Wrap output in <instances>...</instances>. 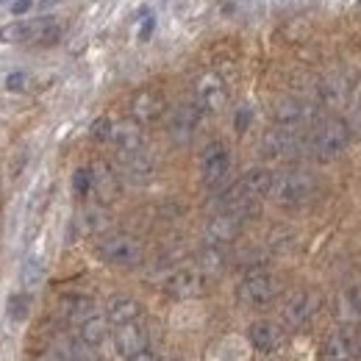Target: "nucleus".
Segmentation results:
<instances>
[{"instance_id":"nucleus-1","label":"nucleus","mask_w":361,"mask_h":361,"mask_svg":"<svg viewBox=\"0 0 361 361\" xmlns=\"http://www.w3.org/2000/svg\"><path fill=\"white\" fill-rule=\"evenodd\" d=\"M306 142H309V153L317 161H334L350 145V126L339 117H328L317 123L314 131L306 136Z\"/></svg>"},{"instance_id":"nucleus-2","label":"nucleus","mask_w":361,"mask_h":361,"mask_svg":"<svg viewBox=\"0 0 361 361\" xmlns=\"http://www.w3.org/2000/svg\"><path fill=\"white\" fill-rule=\"evenodd\" d=\"M94 253L100 262L111 264V267H120V270H131L139 267L142 259H145V247L142 242L131 236V233H123V231H114V233H103L94 245Z\"/></svg>"},{"instance_id":"nucleus-3","label":"nucleus","mask_w":361,"mask_h":361,"mask_svg":"<svg viewBox=\"0 0 361 361\" xmlns=\"http://www.w3.org/2000/svg\"><path fill=\"white\" fill-rule=\"evenodd\" d=\"M317 192V178L309 170H286L281 176H272L270 195L278 206L283 209H298L303 203H309Z\"/></svg>"},{"instance_id":"nucleus-4","label":"nucleus","mask_w":361,"mask_h":361,"mask_svg":"<svg viewBox=\"0 0 361 361\" xmlns=\"http://www.w3.org/2000/svg\"><path fill=\"white\" fill-rule=\"evenodd\" d=\"M262 153L270 161H295L303 153H309V142L298 128L289 126H275L262 139Z\"/></svg>"},{"instance_id":"nucleus-5","label":"nucleus","mask_w":361,"mask_h":361,"mask_svg":"<svg viewBox=\"0 0 361 361\" xmlns=\"http://www.w3.org/2000/svg\"><path fill=\"white\" fill-rule=\"evenodd\" d=\"M278 292H281V286H278L275 275L264 270H250L236 286V300L247 309H264L278 298Z\"/></svg>"},{"instance_id":"nucleus-6","label":"nucleus","mask_w":361,"mask_h":361,"mask_svg":"<svg viewBox=\"0 0 361 361\" xmlns=\"http://www.w3.org/2000/svg\"><path fill=\"white\" fill-rule=\"evenodd\" d=\"M197 167H200V180L212 189H217L231 173V150H228L226 142L214 139L209 142L203 150H200V159H197Z\"/></svg>"},{"instance_id":"nucleus-7","label":"nucleus","mask_w":361,"mask_h":361,"mask_svg":"<svg viewBox=\"0 0 361 361\" xmlns=\"http://www.w3.org/2000/svg\"><path fill=\"white\" fill-rule=\"evenodd\" d=\"M3 34H6V39L25 42V45H53L61 37V23H56L53 17H37V20L20 23L14 28H6Z\"/></svg>"},{"instance_id":"nucleus-8","label":"nucleus","mask_w":361,"mask_h":361,"mask_svg":"<svg viewBox=\"0 0 361 361\" xmlns=\"http://www.w3.org/2000/svg\"><path fill=\"white\" fill-rule=\"evenodd\" d=\"M319 306H322V300H319V295H317L314 289H300V292H295L283 303L281 317H283V322L289 328H303V325H309L317 317Z\"/></svg>"},{"instance_id":"nucleus-9","label":"nucleus","mask_w":361,"mask_h":361,"mask_svg":"<svg viewBox=\"0 0 361 361\" xmlns=\"http://www.w3.org/2000/svg\"><path fill=\"white\" fill-rule=\"evenodd\" d=\"M226 103H228V87L217 73H206V75L197 78V84H195V106L200 111L217 114V111L226 109Z\"/></svg>"},{"instance_id":"nucleus-10","label":"nucleus","mask_w":361,"mask_h":361,"mask_svg":"<svg viewBox=\"0 0 361 361\" xmlns=\"http://www.w3.org/2000/svg\"><path fill=\"white\" fill-rule=\"evenodd\" d=\"M200 117H203V111L195 106V100L176 106L173 114H170V123H167L170 139L176 145H189L197 134V128H200Z\"/></svg>"},{"instance_id":"nucleus-11","label":"nucleus","mask_w":361,"mask_h":361,"mask_svg":"<svg viewBox=\"0 0 361 361\" xmlns=\"http://www.w3.org/2000/svg\"><path fill=\"white\" fill-rule=\"evenodd\" d=\"M206 289V275L197 267H180V270L170 272V278L164 281V292L176 300H192L197 295H203Z\"/></svg>"},{"instance_id":"nucleus-12","label":"nucleus","mask_w":361,"mask_h":361,"mask_svg":"<svg viewBox=\"0 0 361 361\" xmlns=\"http://www.w3.org/2000/svg\"><path fill=\"white\" fill-rule=\"evenodd\" d=\"M247 339L253 345L256 353L262 356H272L283 348V328L272 319H256L250 328H247Z\"/></svg>"},{"instance_id":"nucleus-13","label":"nucleus","mask_w":361,"mask_h":361,"mask_svg":"<svg viewBox=\"0 0 361 361\" xmlns=\"http://www.w3.org/2000/svg\"><path fill=\"white\" fill-rule=\"evenodd\" d=\"M167 111V103H164V94L156 90H142L134 94L131 100V120H136L139 126H147V123H156L161 120Z\"/></svg>"},{"instance_id":"nucleus-14","label":"nucleus","mask_w":361,"mask_h":361,"mask_svg":"<svg viewBox=\"0 0 361 361\" xmlns=\"http://www.w3.org/2000/svg\"><path fill=\"white\" fill-rule=\"evenodd\" d=\"M317 117V109L309 100L300 97H286L275 106V126H289V128H300L306 123H312Z\"/></svg>"},{"instance_id":"nucleus-15","label":"nucleus","mask_w":361,"mask_h":361,"mask_svg":"<svg viewBox=\"0 0 361 361\" xmlns=\"http://www.w3.org/2000/svg\"><path fill=\"white\" fill-rule=\"evenodd\" d=\"M147 348V328L136 319V322H126V325H117L114 328V350L123 356V359H131L139 350Z\"/></svg>"},{"instance_id":"nucleus-16","label":"nucleus","mask_w":361,"mask_h":361,"mask_svg":"<svg viewBox=\"0 0 361 361\" xmlns=\"http://www.w3.org/2000/svg\"><path fill=\"white\" fill-rule=\"evenodd\" d=\"M109 142L114 145L117 156H128V153H136V150H142V145H145L142 126H139L136 120H120V123H111Z\"/></svg>"},{"instance_id":"nucleus-17","label":"nucleus","mask_w":361,"mask_h":361,"mask_svg":"<svg viewBox=\"0 0 361 361\" xmlns=\"http://www.w3.org/2000/svg\"><path fill=\"white\" fill-rule=\"evenodd\" d=\"M242 231V220L231 212H220L209 220L206 226V245H217V247H226L231 245Z\"/></svg>"},{"instance_id":"nucleus-18","label":"nucleus","mask_w":361,"mask_h":361,"mask_svg":"<svg viewBox=\"0 0 361 361\" xmlns=\"http://www.w3.org/2000/svg\"><path fill=\"white\" fill-rule=\"evenodd\" d=\"M106 319L114 328L126 325V322H136V319H142V303L131 295H114L106 306Z\"/></svg>"},{"instance_id":"nucleus-19","label":"nucleus","mask_w":361,"mask_h":361,"mask_svg":"<svg viewBox=\"0 0 361 361\" xmlns=\"http://www.w3.org/2000/svg\"><path fill=\"white\" fill-rule=\"evenodd\" d=\"M92 173V195L100 203H111L120 195V178L114 176V170H109L106 164H94L90 167Z\"/></svg>"},{"instance_id":"nucleus-20","label":"nucleus","mask_w":361,"mask_h":361,"mask_svg":"<svg viewBox=\"0 0 361 361\" xmlns=\"http://www.w3.org/2000/svg\"><path fill=\"white\" fill-rule=\"evenodd\" d=\"M353 356H356V339L345 331L331 334L322 345V359L325 361H353Z\"/></svg>"},{"instance_id":"nucleus-21","label":"nucleus","mask_w":361,"mask_h":361,"mask_svg":"<svg viewBox=\"0 0 361 361\" xmlns=\"http://www.w3.org/2000/svg\"><path fill=\"white\" fill-rule=\"evenodd\" d=\"M120 164H123L126 178L134 180V183H142L153 176V159L145 153V147L136 153H128V156H120Z\"/></svg>"},{"instance_id":"nucleus-22","label":"nucleus","mask_w":361,"mask_h":361,"mask_svg":"<svg viewBox=\"0 0 361 361\" xmlns=\"http://www.w3.org/2000/svg\"><path fill=\"white\" fill-rule=\"evenodd\" d=\"M109 336V319L100 314H90L84 322H78V339L87 345V348H100Z\"/></svg>"},{"instance_id":"nucleus-23","label":"nucleus","mask_w":361,"mask_h":361,"mask_svg":"<svg viewBox=\"0 0 361 361\" xmlns=\"http://www.w3.org/2000/svg\"><path fill=\"white\" fill-rule=\"evenodd\" d=\"M59 312L67 322H84L90 314H94V303L87 295H67V298H61Z\"/></svg>"},{"instance_id":"nucleus-24","label":"nucleus","mask_w":361,"mask_h":361,"mask_svg":"<svg viewBox=\"0 0 361 361\" xmlns=\"http://www.w3.org/2000/svg\"><path fill=\"white\" fill-rule=\"evenodd\" d=\"M348 97H350V84H348L345 78H325V81H322V87H319V100H322L325 106L339 109V106L348 103Z\"/></svg>"},{"instance_id":"nucleus-25","label":"nucleus","mask_w":361,"mask_h":361,"mask_svg":"<svg viewBox=\"0 0 361 361\" xmlns=\"http://www.w3.org/2000/svg\"><path fill=\"white\" fill-rule=\"evenodd\" d=\"M197 270L203 272L206 278H209V275H220V272L226 270V253H223V247L206 245V247L200 250V256H197Z\"/></svg>"},{"instance_id":"nucleus-26","label":"nucleus","mask_w":361,"mask_h":361,"mask_svg":"<svg viewBox=\"0 0 361 361\" xmlns=\"http://www.w3.org/2000/svg\"><path fill=\"white\" fill-rule=\"evenodd\" d=\"M336 306H339V317H342L345 322H361V286L345 289V292L339 295Z\"/></svg>"},{"instance_id":"nucleus-27","label":"nucleus","mask_w":361,"mask_h":361,"mask_svg":"<svg viewBox=\"0 0 361 361\" xmlns=\"http://www.w3.org/2000/svg\"><path fill=\"white\" fill-rule=\"evenodd\" d=\"M81 228H84V233H100L103 228L109 226V217H106V212L103 209H87L84 214H81Z\"/></svg>"},{"instance_id":"nucleus-28","label":"nucleus","mask_w":361,"mask_h":361,"mask_svg":"<svg viewBox=\"0 0 361 361\" xmlns=\"http://www.w3.org/2000/svg\"><path fill=\"white\" fill-rule=\"evenodd\" d=\"M73 192L75 197H90L92 195V173L90 167H81L73 173Z\"/></svg>"},{"instance_id":"nucleus-29","label":"nucleus","mask_w":361,"mask_h":361,"mask_svg":"<svg viewBox=\"0 0 361 361\" xmlns=\"http://www.w3.org/2000/svg\"><path fill=\"white\" fill-rule=\"evenodd\" d=\"M28 306H31L28 292H23V295H11V298H8V317H11V319H25Z\"/></svg>"},{"instance_id":"nucleus-30","label":"nucleus","mask_w":361,"mask_h":361,"mask_svg":"<svg viewBox=\"0 0 361 361\" xmlns=\"http://www.w3.org/2000/svg\"><path fill=\"white\" fill-rule=\"evenodd\" d=\"M39 281H42V264L31 259V262L25 264V270H23V286H25V289H37Z\"/></svg>"},{"instance_id":"nucleus-31","label":"nucleus","mask_w":361,"mask_h":361,"mask_svg":"<svg viewBox=\"0 0 361 361\" xmlns=\"http://www.w3.org/2000/svg\"><path fill=\"white\" fill-rule=\"evenodd\" d=\"M111 123H114V120H109V117H100V120H94V123H92V136H94V139H100V142H109Z\"/></svg>"},{"instance_id":"nucleus-32","label":"nucleus","mask_w":361,"mask_h":361,"mask_svg":"<svg viewBox=\"0 0 361 361\" xmlns=\"http://www.w3.org/2000/svg\"><path fill=\"white\" fill-rule=\"evenodd\" d=\"M23 84H25V75H23V73L8 75V81H6V87H8V90H23Z\"/></svg>"},{"instance_id":"nucleus-33","label":"nucleus","mask_w":361,"mask_h":361,"mask_svg":"<svg viewBox=\"0 0 361 361\" xmlns=\"http://www.w3.org/2000/svg\"><path fill=\"white\" fill-rule=\"evenodd\" d=\"M159 359H161V356H156L150 348H145V350H139V353H136V356H131L128 361H159Z\"/></svg>"},{"instance_id":"nucleus-34","label":"nucleus","mask_w":361,"mask_h":361,"mask_svg":"<svg viewBox=\"0 0 361 361\" xmlns=\"http://www.w3.org/2000/svg\"><path fill=\"white\" fill-rule=\"evenodd\" d=\"M31 6H34V0H17V3H11V14H25Z\"/></svg>"},{"instance_id":"nucleus-35","label":"nucleus","mask_w":361,"mask_h":361,"mask_svg":"<svg viewBox=\"0 0 361 361\" xmlns=\"http://www.w3.org/2000/svg\"><path fill=\"white\" fill-rule=\"evenodd\" d=\"M247 123H250V111L245 109V111H239V114H236V131H245V128H247Z\"/></svg>"},{"instance_id":"nucleus-36","label":"nucleus","mask_w":361,"mask_h":361,"mask_svg":"<svg viewBox=\"0 0 361 361\" xmlns=\"http://www.w3.org/2000/svg\"><path fill=\"white\" fill-rule=\"evenodd\" d=\"M356 353H359V356H361V334H359V336H356Z\"/></svg>"},{"instance_id":"nucleus-37","label":"nucleus","mask_w":361,"mask_h":361,"mask_svg":"<svg viewBox=\"0 0 361 361\" xmlns=\"http://www.w3.org/2000/svg\"><path fill=\"white\" fill-rule=\"evenodd\" d=\"M45 3H61V0H45Z\"/></svg>"},{"instance_id":"nucleus-38","label":"nucleus","mask_w":361,"mask_h":361,"mask_svg":"<svg viewBox=\"0 0 361 361\" xmlns=\"http://www.w3.org/2000/svg\"><path fill=\"white\" fill-rule=\"evenodd\" d=\"M359 3H361V0H359Z\"/></svg>"}]
</instances>
